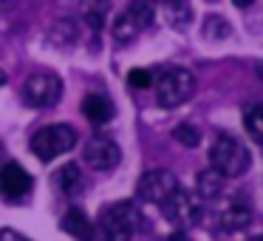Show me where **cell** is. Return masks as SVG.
<instances>
[{
	"instance_id": "cell-1",
	"label": "cell",
	"mask_w": 263,
	"mask_h": 241,
	"mask_svg": "<svg viewBox=\"0 0 263 241\" xmlns=\"http://www.w3.org/2000/svg\"><path fill=\"white\" fill-rule=\"evenodd\" d=\"M136 230V207L130 201H116L102 210L93 224V241H130Z\"/></svg>"
},
{
	"instance_id": "cell-2",
	"label": "cell",
	"mask_w": 263,
	"mask_h": 241,
	"mask_svg": "<svg viewBox=\"0 0 263 241\" xmlns=\"http://www.w3.org/2000/svg\"><path fill=\"white\" fill-rule=\"evenodd\" d=\"M210 165L215 173L221 176H243L249 170L252 159H249V150L238 142L235 136L229 133H218L212 139V148H210Z\"/></svg>"
},
{
	"instance_id": "cell-3",
	"label": "cell",
	"mask_w": 263,
	"mask_h": 241,
	"mask_svg": "<svg viewBox=\"0 0 263 241\" xmlns=\"http://www.w3.org/2000/svg\"><path fill=\"white\" fill-rule=\"evenodd\" d=\"M74 145H77V131L65 122H57V125H43L31 136V153L40 162H51L57 156L68 153Z\"/></svg>"
},
{
	"instance_id": "cell-4",
	"label": "cell",
	"mask_w": 263,
	"mask_h": 241,
	"mask_svg": "<svg viewBox=\"0 0 263 241\" xmlns=\"http://www.w3.org/2000/svg\"><path fill=\"white\" fill-rule=\"evenodd\" d=\"M195 91V77L187 68H167L156 82V99L161 108H176L187 102Z\"/></svg>"
},
{
	"instance_id": "cell-5",
	"label": "cell",
	"mask_w": 263,
	"mask_h": 241,
	"mask_svg": "<svg viewBox=\"0 0 263 241\" xmlns=\"http://www.w3.org/2000/svg\"><path fill=\"white\" fill-rule=\"evenodd\" d=\"M60 97H63V80L57 74L40 71L23 82V99L31 108H51Z\"/></svg>"
},
{
	"instance_id": "cell-6",
	"label": "cell",
	"mask_w": 263,
	"mask_h": 241,
	"mask_svg": "<svg viewBox=\"0 0 263 241\" xmlns=\"http://www.w3.org/2000/svg\"><path fill=\"white\" fill-rule=\"evenodd\" d=\"M153 6H150L147 0H133L130 6L125 9V12L116 18V23H114V37L119 43H125V40H133L136 35H142L144 29H150L153 26Z\"/></svg>"
},
{
	"instance_id": "cell-7",
	"label": "cell",
	"mask_w": 263,
	"mask_h": 241,
	"mask_svg": "<svg viewBox=\"0 0 263 241\" xmlns=\"http://www.w3.org/2000/svg\"><path fill=\"white\" fill-rule=\"evenodd\" d=\"M159 207H161V213H164L167 221H170L173 227H178V230H187V227H193V224L198 221V204H195V199L181 187L173 190Z\"/></svg>"
},
{
	"instance_id": "cell-8",
	"label": "cell",
	"mask_w": 263,
	"mask_h": 241,
	"mask_svg": "<svg viewBox=\"0 0 263 241\" xmlns=\"http://www.w3.org/2000/svg\"><path fill=\"white\" fill-rule=\"evenodd\" d=\"M176 187H178L176 176H173L170 170H164V167H159V170H147L139 179L136 196L142 201H150V204H161Z\"/></svg>"
},
{
	"instance_id": "cell-9",
	"label": "cell",
	"mask_w": 263,
	"mask_h": 241,
	"mask_svg": "<svg viewBox=\"0 0 263 241\" xmlns=\"http://www.w3.org/2000/svg\"><path fill=\"white\" fill-rule=\"evenodd\" d=\"M82 156H85L88 167H93V170H114V167L119 165V159H122V150H119V145H116L114 139L97 133V136H91L85 142Z\"/></svg>"
},
{
	"instance_id": "cell-10",
	"label": "cell",
	"mask_w": 263,
	"mask_h": 241,
	"mask_svg": "<svg viewBox=\"0 0 263 241\" xmlns=\"http://www.w3.org/2000/svg\"><path fill=\"white\" fill-rule=\"evenodd\" d=\"M29 190H31V176L26 173L23 165H17V162L3 165V170H0V193L6 199H23Z\"/></svg>"
},
{
	"instance_id": "cell-11",
	"label": "cell",
	"mask_w": 263,
	"mask_h": 241,
	"mask_svg": "<svg viewBox=\"0 0 263 241\" xmlns=\"http://www.w3.org/2000/svg\"><path fill=\"white\" fill-rule=\"evenodd\" d=\"M218 224H221L223 233H240V230H246L252 224V207L243 199L235 196V199H229L223 204L221 216H218Z\"/></svg>"
},
{
	"instance_id": "cell-12",
	"label": "cell",
	"mask_w": 263,
	"mask_h": 241,
	"mask_svg": "<svg viewBox=\"0 0 263 241\" xmlns=\"http://www.w3.org/2000/svg\"><path fill=\"white\" fill-rule=\"evenodd\" d=\"M63 230L68 235H74L77 241H93V221L85 216V210H80V207H68V210H65Z\"/></svg>"
},
{
	"instance_id": "cell-13",
	"label": "cell",
	"mask_w": 263,
	"mask_h": 241,
	"mask_svg": "<svg viewBox=\"0 0 263 241\" xmlns=\"http://www.w3.org/2000/svg\"><path fill=\"white\" fill-rule=\"evenodd\" d=\"M82 114L91 122H97V125H105L108 119H114V105H110V99L105 94H88L82 99Z\"/></svg>"
},
{
	"instance_id": "cell-14",
	"label": "cell",
	"mask_w": 263,
	"mask_h": 241,
	"mask_svg": "<svg viewBox=\"0 0 263 241\" xmlns=\"http://www.w3.org/2000/svg\"><path fill=\"white\" fill-rule=\"evenodd\" d=\"M108 9H110V0H82V20H85L93 31H99L105 26Z\"/></svg>"
},
{
	"instance_id": "cell-15",
	"label": "cell",
	"mask_w": 263,
	"mask_h": 241,
	"mask_svg": "<svg viewBox=\"0 0 263 241\" xmlns=\"http://www.w3.org/2000/svg\"><path fill=\"white\" fill-rule=\"evenodd\" d=\"M195 187H198V196L201 199H218L223 190V176L221 173H215L210 167V170H201L198 179H195Z\"/></svg>"
},
{
	"instance_id": "cell-16",
	"label": "cell",
	"mask_w": 263,
	"mask_h": 241,
	"mask_svg": "<svg viewBox=\"0 0 263 241\" xmlns=\"http://www.w3.org/2000/svg\"><path fill=\"white\" fill-rule=\"evenodd\" d=\"M164 9L173 29H187L193 23V9H190L187 0H164Z\"/></svg>"
},
{
	"instance_id": "cell-17",
	"label": "cell",
	"mask_w": 263,
	"mask_h": 241,
	"mask_svg": "<svg viewBox=\"0 0 263 241\" xmlns=\"http://www.w3.org/2000/svg\"><path fill=\"white\" fill-rule=\"evenodd\" d=\"M57 184H60V190H63L65 196L80 193V190H82V173H80V167H77L74 162H68L65 167H60V173H57Z\"/></svg>"
},
{
	"instance_id": "cell-18",
	"label": "cell",
	"mask_w": 263,
	"mask_h": 241,
	"mask_svg": "<svg viewBox=\"0 0 263 241\" xmlns=\"http://www.w3.org/2000/svg\"><path fill=\"white\" fill-rule=\"evenodd\" d=\"M243 122H246V131H249L252 142H260L263 139V105H249L243 111Z\"/></svg>"
},
{
	"instance_id": "cell-19",
	"label": "cell",
	"mask_w": 263,
	"mask_h": 241,
	"mask_svg": "<svg viewBox=\"0 0 263 241\" xmlns=\"http://www.w3.org/2000/svg\"><path fill=\"white\" fill-rule=\"evenodd\" d=\"M229 23L223 18H218V14H210V18L204 20V37H210V40H223V37H229Z\"/></svg>"
},
{
	"instance_id": "cell-20",
	"label": "cell",
	"mask_w": 263,
	"mask_h": 241,
	"mask_svg": "<svg viewBox=\"0 0 263 241\" xmlns=\"http://www.w3.org/2000/svg\"><path fill=\"white\" fill-rule=\"evenodd\" d=\"M173 139H176L178 145H184V148H195V145L201 142V131L195 125H190V122H181V125L173 131Z\"/></svg>"
},
{
	"instance_id": "cell-21",
	"label": "cell",
	"mask_w": 263,
	"mask_h": 241,
	"mask_svg": "<svg viewBox=\"0 0 263 241\" xmlns=\"http://www.w3.org/2000/svg\"><path fill=\"white\" fill-rule=\"evenodd\" d=\"M127 82H130L133 88H147L150 82H153V74H150L147 68H133L130 74H127Z\"/></svg>"
},
{
	"instance_id": "cell-22",
	"label": "cell",
	"mask_w": 263,
	"mask_h": 241,
	"mask_svg": "<svg viewBox=\"0 0 263 241\" xmlns=\"http://www.w3.org/2000/svg\"><path fill=\"white\" fill-rule=\"evenodd\" d=\"M0 241H31V238H26L23 233H17V230H12V227H3L0 230Z\"/></svg>"
},
{
	"instance_id": "cell-23",
	"label": "cell",
	"mask_w": 263,
	"mask_h": 241,
	"mask_svg": "<svg viewBox=\"0 0 263 241\" xmlns=\"http://www.w3.org/2000/svg\"><path fill=\"white\" fill-rule=\"evenodd\" d=\"M232 3H235V6H238V9H249L252 3H255V0H232Z\"/></svg>"
},
{
	"instance_id": "cell-24",
	"label": "cell",
	"mask_w": 263,
	"mask_h": 241,
	"mask_svg": "<svg viewBox=\"0 0 263 241\" xmlns=\"http://www.w3.org/2000/svg\"><path fill=\"white\" fill-rule=\"evenodd\" d=\"M170 241H190V238L184 233H176V235H170Z\"/></svg>"
},
{
	"instance_id": "cell-25",
	"label": "cell",
	"mask_w": 263,
	"mask_h": 241,
	"mask_svg": "<svg viewBox=\"0 0 263 241\" xmlns=\"http://www.w3.org/2000/svg\"><path fill=\"white\" fill-rule=\"evenodd\" d=\"M6 85V74H3V68H0V88Z\"/></svg>"
},
{
	"instance_id": "cell-26",
	"label": "cell",
	"mask_w": 263,
	"mask_h": 241,
	"mask_svg": "<svg viewBox=\"0 0 263 241\" xmlns=\"http://www.w3.org/2000/svg\"><path fill=\"white\" fill-rule=\"evenodd\" d=\"M249 241H260V235H252V238Z\"/></svg>"
},
{
	"instance_id": "cell-27",
	"label": "cell",
	"mask_w": 263,
	"mask_h": 241,
	"mask_svg": "<svg viewBox=\"0 0 263 241\" xmlns=\"http://www.w3.org/2000/svg\"><path fill=\"white\" fill-rule=\"evenodd\" d=\"M0 156H3V145H0Z\"/></svg>"
}]
</instances>
